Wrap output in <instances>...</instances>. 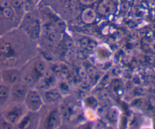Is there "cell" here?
Masks as SVG:
<instances>
[{
    "instance_id": "obj_9",
    "label": "cell",
    "mask_w": 155,
    "mask_h": 129,
    "mask_svg": "<svg viewBox=\"0 0 155 129\" xmlns=\"http://www.w3.org/2000/svg\"><path fill=\"white\" fill-rule=\"evenodd\" d=\"M10 87L0 83V112L9 103Z\"/></svg>"
},
{
    "instance_id": "obj_10",
    "label": "cell",
    "mask_w": 155,
    "mask_h": 129,
    "mask_svg": "<svg viewBox=\"0 0 155 129\" xmlns=\"http://www.w3.org/2000/svg\"><path fill=\"white\" fill-rule=\"evenodd\" d=\"M0 129H17V127H16V125H14L5 121L0 115Z\"/></svg>"
},
{
    "instance_id": "obj_4",
    "label": "cell",
    "mask_w": 155,
    "mask_h": 129,
    "mask_svg": "<svg viewBox=\"0 0 155 129\" xmlns=\"http://www.w3.org/2000/svg\"><path fill=\"white\" fill-rule=\"evenodd\" d=\"M41 123L40 112L28 111L16 125L17 129H39Z\"/></svg>"
},
{
    "instance_id": "obj_14",
    "label": "cell",
    "mask_w": 155,
    "mask_h": 129,
    "mask_svg": "<svg viewBox=\"0 0 155 129\" xmlns=\"http://www.w3.org/2000/svg\"><path fill=\"white\" fill-rule=\"evenodd\" d=\"M94 1H95V0H82V2H84V3H87V4L92 3Z\"/></svg>"
},
{
    "instance_id": "obj_8",
    "label": "cell",
    "mask_w": 155,
    "mask_h": 129,
    "mask_svg": "<svg viewBox=\"0 0 155 129\" xmlns=\"http://www.w3.org/2000/svg\"><path fill=\"white\" fill-rule=\"evenodd\" d=\"M25 31L31 37H37L40 33V24L38 21L31 15L27 17L25 20Z\"/></svg>"
},
{
    "instance_id": "obj_3",
    "label": "cell",
    "mask_w": 155,
    "mask_h": 129,
    "mask_svg": "<svg viewBox=\"0 0 155 129\" xmlns=\"http://www.w3.org/2000/svg\"><path fill=\"white\" fill-rule=\"evenodd\" d=\"M23 103L28 111L34 112H39L45 105L41 93L34 88L30 89Z\"/></svg>"
},
{
    "instance_id": "obj_15",
    "label": "cell",
    "mask_w": 155,
    "mask_h": 129,
    "mask_svg": "<svg viewBox=\"0 0 155 129\" xmlns=\"http://www.w3.org/2000/svg\"><path fill=\"white\" fill-rule=\"evenodd\" d=\"M0 83H2V75H1V70H0Z\"/></svg>"
},
{
    "instance_id": "obj_5",
    "label": "cell",
    "mask_w": 155,
    "mask_h": 129,
    "mask_svg": "<svg viewBox=\"0 0 155 129\" xmlns=\"http://www.w3.org/2000/svg\"><path fill=\"white\" fill-rule=\"evenodd\" d=\"M30 87L23 82H18L10 87V101L11 103H23Z\"/></svg>"
},
{
    "instance_id": "obj_13",
    "label": "cell",
    "mask_w": 155,
    "mask_h": 129,
    "mask_svg": "<svg viewBox=\"0 0 155 129\" xmlns=\"http://www.w3.org/2000/svg\"><path fill=\"white\" fill-rule=\"evenodd\" d=\"M57 129H71V127L68 125V124H62V125L59 126Z\"/></svg>"
},
{
    "instance_id": "obj_1",
    "label": "cell",
    "mask_w": 155,
    "mask_h": 129,
    "mask_svg": "<svg viewBox=\"0 0 155 129\" xmlns=\"http://www.w3.org/2000/svg\"><path fill=\"white\" fill-rule=\"evenodd\" d=\"M39 112L41 115L39 129H57L63 124V119L57 105H44Z\"/></svg>"
},
{
    "instance_id": "obj_6",
    "label": "cell",
    "mask_w": 155,
    "mask_h": 129,
    "mask_svg": "<svg viewBox=\"0 0 155 129\" xmlns=\"http://www.w3.org/2000/svg\"><path fill=\"white\" fill-rule=\"evenodd\" d=\"M2 83L9 87L21 81V73L17 69H5L1 70Z\"/></svg>"
},
{
    "instance_id": "obj_12",
    "label": "cell",
    "mask_w": 155,
    "mask_h": 129,
    "mask_svg": "<svg viewBox=\"0 0 155 129\" xmlns=\"http://www.w3.org/2000/svg\"><path fill=\"white\" fill-rule=\"evenodd\" d=\"M21 0H13L12 1V5L15 8L18 9L21 6Z\"/></svg>"
},
{
    "instance_id": "obj_2",
    "label": "cell",
    "mask_w": 155,
    "mask_h": 129,
    "mask_svg": "<svg viewBox=\"0 0 155 129\" xmlns=\"http://www.w3.org/2000/svg\"><path fill=\"white\" fill-rule=\"evenodd\" d=\"M28 109H26L23 103H11L8 105L0 112V115L5 121L14 125H17L24 115L27 113Z\"/></svg>"
},
{
    "instance_id": "obj_7",
    "label": "cell",
    "mask_w": 155,
    "mask_h": 129,
    "mask_svg": "<svg viewBox=\"0 0 155 129\" xmlns=\"http://www.w3.org/2000/svg\"><path fill=\"white\" fill-rule=\"evenodd\" d=\"M45 105H58L62 100V93L56 87L44 90L41 93Z\"/></svg>"
},
{
    "instance_id": "obj_11",
    "label": "cell",
    "mask_w": 155,
    "mask_h": 129,
    "mask_svg": "<svg viewBox=\"0 0 155 129\" xmlns=\"http://www.w3.org/2000/svg\"><path fill=\"white\" fill-rule=\"evenodd\" d=\"M2 15L4 17L7 19H10L14 16V11H13L12 8L10 7L6 6L3 7V10H2Z\"/></svg>"
}]
</instances>
